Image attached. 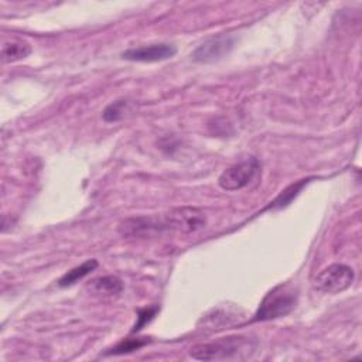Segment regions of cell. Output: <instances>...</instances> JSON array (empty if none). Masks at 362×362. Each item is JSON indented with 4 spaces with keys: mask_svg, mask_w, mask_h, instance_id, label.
Listing matches in <instances>:
<instances>
[{
    "mask_svg": "<svg viewBox=\"0 0 362 362\" xmlns=\"http://www.w3.org/2000/svg\"><path fill=\"white\" fill-rule=\"evenodd\" d=\"M255 342L247 337L230 335L198 344L191 348L189 355L198 361H242L255 352Z\"/></svg>",
    "mask_w": 362,
    "mask_h": 362,
    "instance_id": "6da1fadb",
    "label": "cell"
},
{
    "mask_svg": "<svg viewBox=\"0 0 362 362\" xmlns=\"http://www.w3.org/2000/svg\"><path fill=\"white\" fill-rule=\"evenodd\" d=\"M296 303H297L296 291L290 286L280 284L266 294L253 320L267 321V320L284 317L294 310Z\"/></svg>",
    "mask_w": 362,
    "mask_h": 362,
    "instance_id": "7a4b0ae2",
    "label": "cell"
},
{
    "mask_svg": "<svg viewBox=\"0 0 362 362\" xmlns=\"http://www.w3.org/2000/svg\"><path fill=\"white\" fill-rule=\"evenodd\" d=\"M260 171V163L256 158H247L226 168L218 180V184L225 191H238L249 185Z\"/></svg>",
    "mask_w": 362,
    "mask_h": 362,
    "instance_id": "3957f363",
    "label": "cell"
},
{
    "mask_svg": "<svg viewBox=\"0 0 362 362\" xmlns=\"http://www.w3.org/2000/svg\"><path fill=\"white\" fill-rule=\"evenodd\" d=\"M354 281V270L346 264H331L320 272L314 280V286L318 291L335 294L348 288Z\"/></svg>",
    "mask_w": 362,
    "mask_h": 362,
    "instance_id": "277c9868",
    "label": "cell"
},
{
    "mask_svg": "<svg viewBox=\"0 0 362 362\" xmlns=\"http://www.w3.org/2000/svg\"><path fill=\"white\" fill-rule=\"evenodd\" d=\"M167 229H174L182 233L197 232L206 225L205 214L195 206H181L170 211L163 218Z\"/></svg>",
    "mask_w": 362,
    "mask_h": 362,
    "instance_id": "5b68a950",
    "label": "cell"
},
{
    "mask_svg": "<svg viewBox=\"0 0 362 362\" xmlns=\"http://www.w3.org/2000/svg\"><path fill=\"white\" fill-rule=\"evenodd\" d=\"M167 229L163 219L150 216H137L123 221L119 225V233L124 238H151Z\"/></svg>",
    "mask_w": 362,
    "mask_h": 362,
    "instance_id": "8992f818",
    "label": "cell"
},
{
    "mask_svg": "<svg viewBox=\"0 0 362 362\" xmlns=\"http://www.w3.org/2000/svg\"><path fill=\"white\" fill-rule=\"evenodd\" d=\"M233 42H235L233 38L229 35H219V37L209 38L194 51L192 59L195 62H202V64L219 61L221 58L226 57L230 52V49L233 48Z\"/></svg>",
    "mask_w": 362,
    "mask_h": 362,
    "instance_id": "52a82bcc",
    "label": "cell"
},
{
    "mask_svg": "<svg viewBox=\"0 0 362 362\" xmlns=\"http://www.w3.org/2000/svg\"><path fill=\"white\" fill-rule=\"evenodd\" d=\"M177 52V48L173 44H150V45H141L136 48H129L124 52H122V58L129 61H137V62H157L164 61L171 57H174Z\"/></svg>",
    "mask_w": 362,
    "mask_h": 362,
    "instance_id": "ba28073f",
    "label": "cell"
},
{
    "mask_svg": "<svg viewBox=\"0 0 362 362\" xmlns=\"http://www.w3.org/2000/svg\"><path fill=\"white\" fill-rule=\"evenodd\" d=\"M31 54V45L18 37H10L3 41L1 45V61L4 64L16 62L27 58Z\"/></svg>",
    "mask_w": 362,
    "mask_h": 362,
    "instance_id": "9c48e42d",
    "label": "cell"
},
{
    "mask_svg": "<svg viewBox=\"0 0 362 362\" xmlns=\"http://www.w3.org/2000/svg\"><path fill=\"white\" fill-rule=\"evenodd\" d=\"M89 288L96 294H117L123 290V281L116 276H103L89 281Z\"/></svg>",
    "mask_w": 362,
    "mask_h": 362,
    "instance_id": "30bf717a",
    "label": "cell"
},
{
    "mask_svg": "<svg viewBox=\"0 0 362 362\" xmlns=\"http://www.w3.org/2000/svg\"><path fill=\"white\" fill-rule=\"evenodd\" d=\"M98 267V262L95 259H90V260H86L83 262L82 264L71 269L68 273H65L59 281H58V286L59 287H68L74 283H76L78 280H82L85 276H88L90 272H93L95 269Z\"/></svg>",
    "mask_w": 362,
    "mask_h": 362,
    "instance_id": "8fae6325",
    "label": "cell"
},
{
    "mask_svg": "<svg viewBox=\"0 0 362 362\" xmlns=\"http://www.w3.org/2000/svg\"><path fill=\"white\" fill-rule=\"evenodd\" d=\"M127 107H129V100H126V99H120V100H116V102L110 103L102 113L103 120L105 122H117V120H120L126 115Z\"/></svg>",
    "mask_w": 362,
    "mask_h": 362,
    "instance_id": "7c38bea8",
    "label": "cell"
},
{
    "mask_svg": "<svg viewBox=\"0 0 362 362\" xmlns=\"http://www.w3.org/2000/svg\"><path fill=\"white\" fill-rule=\"evenodd\" d=\"M148 342L147 338H134V339H123L122 342H119L116 346H113L107 354L110 355H122V354H127V352H133L140 349L141 346H144Z\"/></svg>",
    "mask_w": 362,
    "mask_h": 362,
    "instance_id": "4fadbf2b",
    "label": "cell"
},
{
    "mask_svg": "<svg viewBox=\"0 0 362 362\" xmlns=\"http://www.w3.org/2000/svg\"><path fill=\"white\" fill-rule=\"evenodd\" d=\"M307 182V180H303L301 182H298V184H294V185H291V187H288L287 189H284L283 192H281V195L273 202L274 205H277V206H284V205H287L297 194H298V191L303 188V185Z\"/></svg>",
    "mask_w": 362,
    "mask_h": 362,
    "instance_id": "5bb4252c",
    "label": "cell"
},
{
    "mask_svg": "<svg viewBox=\"0 0 362 362\" xmlns=\"http://www.w3.org/2000/svg\"><path fill=\"white\" fill-rule=\"evenodd\" d=\"M157 311H158V308H157V307L139 310V314H137V322L134 324V327H133V329H132V331H133V332L140 331L146 324H148V322L154 318V315L157 314Z\"/></svg>",
    "mask_w": 362,
    "mask_h": 362,
    "instance_id": "9a60e30c",
    "label": "cell"
}]
</instances>
